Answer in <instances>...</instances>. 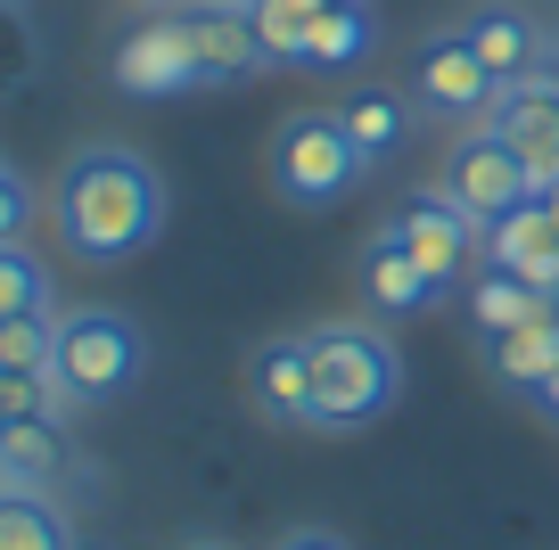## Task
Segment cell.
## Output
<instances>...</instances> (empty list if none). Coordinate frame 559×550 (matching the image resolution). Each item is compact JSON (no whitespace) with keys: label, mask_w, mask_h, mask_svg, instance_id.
<instances>
[{"label":"cell","mask_w":559,"mask_h":550,"mask_svg":"<svg viewBox=\"0 0 559 550\" xmlns=\"http://www.w3.org/2000/svg\"><path fill=\"white\" fill-rule=\"evenodd\" d=\"M50 223L58 247L74 263H123L165 230V181L157 165L123 140H91L58 165V190H50Z\"/></svg>","instance_id":"1"},{"label":"cell","mask_w":559,"mask_h":550,"mask_svg":"<svg viewBox=\"0 0 559 550\" xmlns=\"http://www.w3.org/2000/svg\"><path fill=\"white\" fill-rule=\"evenodd\" d=\"M313 345V411L305 428L321 435H354L370 419H386V403L403 395V354L362 321H330V328H305Z\"/></svg>","instance_id":"2"},{"label":"cell","mask_w":559,"mask_h":550,"mask_svg":"<svg viewBox=\"0 0 559 550\" xmlns=\"http://www.w3.org/2000/svg\"><path fill=\"white\" fill-rule=\"evenodd\" d=\"M140 370H148V337H140L132 312H116V304L58 312V354H50L58 403H116L140 386Z\"/></svg>","instance_id":"3"},{"label":"cell","mask_w":559,"mask_h":550,"mask_svg":"<svg viewBox=\"0 0 559 550\" xmlns=\"http://www.w3.org/2000/svg\"><path fill=\"white\" fill-rule=\"evenodd\" d=\"M362 172L370 165H362V148H354L337 107H305V116H288L272 132V190L288 206H337Z\"/></svg>","instance_id":"4"},{"label":"cell","mask_w":559,"mask_h":550,"mask_svg":"<svg viewBox=\"0 0 559 550\" xmlns=\"http://www.w3.org/2000/svg\"><path fill=\"white\" fill-rule=\"evenodd\" d=\"M412 107H428L437 123H486L493 99H502V83L486 74V58L469 50V34L461 25H437V34L412 50Z\"/></svg>","instance_id":"5"},{"label":"cell","mask_w":559,"mask_h":550,"mask_svg":"<svg viewBox=\"0 0 559 550\" xmlns=\"http://www.w3.org/2000/svg\"><path fill=\"white\" fill-rule=\"evenodd\" d=\"M123 99H174V91H198V41H190V9H148L132 34L107 58Z\"/></svg>","instance_id":"6"},{"label":"cell","mask_w":559,"mask_h":550,"mask_svg":"<svg viewBox=\"0 0 559 550\" xmlns=\"http://www.w3.org/2000/svg\"><path fill=\"white\" fill-rule=\"evenodd\" d=\"M444 198H453L461 214H477V230H486V223L519 214L526 198H543V190L526 181V165L510 156V140H493L486 123H477V132L453 140V156H444Z\"/></svg>","instance_id":"7"},{"label":"cell","mask_w":559,"mask_h":550,"mask_svg":"<svg viewBox=\"0 0 559 550\" xmlns=\"http://www.w3.org/2000/svg\"><path fill=\"white\" fill-rule=\"evenodd\" d=\"M486 132L510 140V156L526 165L535 190H559V91L543 83V74H526V83H510L502 99H493Z\"/></svg>","instance_id":"8"},{"label":"cell","mask_w":559,"mask_h":550,"mask_svg":"<svg viewBox=\"0 0 559 550\" xmlns=\"http://www.w3.org/2000/svg\"><path fill=\"white\" fill-rule=\"evenodd\" d=\"M486 263L493 272H519L526 288L559 296V198H526L519 214H502V223H486Z\"/></svg>","instance_id":"9"},{"label":"cell","mask_w":559,"mask_h":550,"mask_svg":"<svg viewBox=\"0 0 559 550\" xmlns=\"http://www.w3.org/2000/svg\"><path fill=\"white\" fill-rule=\"evenodd\" d=\"M386 230H395L403 247H412L428 272L453 288V272L469 263V247H477V214H461L444 190H419V198H403L395 214H386Z\"/></svg>","instance_id":"10"},{"label":"cell","mask_w":559,"mask_h":550,"mask_svg":"<svg viewBox=\"0 0 559 550\" xmlns=\"http://www.w3.org/2000/svg\"><path fill=\"white\" fill-rule=\"evenodd\" d=\"M362 296L386 312V321H403V312H428L444 296V279L428 272V263L412 255V247L395 239V230H379V239L362 247Z\"/></svg>","instance_id":"11"},{"label":"cell","mask_w":559,"mask_h":550,"mask_svg":"<svg viewBox=\"0 0 559 550\" xmlns=\"http://www.w3.org/2000/svg\"><path fill=\"white\" fill-rule=\"evenodd\" d=\"M255 411L280 419V428H305V411H313V345L305 337H272L255 354Z\"/></svg>","instance_id":"12"},{"label":"cell","mask_w":559,"mask_h":550,"mask_svg":"<svg viewBox=\"0 0 559 550\" xmlns=\"http://www.w3.org/2000/svg\"><path fill=\"white\" fill-rule=\"evenodd\" d=\"M67 468H74V452H67V428H58V411L9 419V435H0V485L50 493V485L67 477Z\"/></svg>","instance_id":"13"},{"label":"cell","mask_w":559,"mask_h":550,"mask_svg":"<svg viewBox=\"0 0 559 550\" xmlns=\"http://www.w3.org/2000/svg\"><path fill=\"white\" fill-rule=\"evenodd\" d=\"M190 41H198V83H239V74L263 67V41H255V25H247V9L198 0L190 9Z\"/></svg>","instance_id":"14"},{"label":"cell","mask_w":559,"mask_h":550,"mask_svg":"<svg viewBox=\"0 0 559 550\" xmlns=\"http://www.w3.org/2000/svg\"><path fill=\"white\" fill-rule=\"evenodd\" d=\"M461 34H469V50L486 58L493 83H526V74H543V34L519 17V9H477V17H461Z\"/></svg>","instance_id":"15"},{"label":"cell","mask_w":559,"mask_h":550,"mask_svg":"<svg viewBox=\"0 0 559 550\" xmlns=\"http://www.w3.org/2000/svg\"><path fill=\"white\" fill-rule=\"evenodd\" d=\"M486 370H493L502 386H519V395H535V386L559 370V321H551V312H535V321L486 337Z\"/></svg>","instance_id":"16"},{"label":"cell","mask_w":559,"mask_h":550,"mask_svg":"<svg viewBox=\"0 0 559 550\" xmlns=\"http://www.w3.org/2000/svg\"><path fill=\"white\" fill-rule=\"evenodd\" d=\"M337 116H346V132H354V148H362V165H386V156L403 148V132H412V107H403L395 91H379V83L346 91V99H337Z\"/></svg>","instance_id":"17"},{"label":"cell","mask_w":559,"mask_h":550,"mask_svg":"<svg viewBox=\"0 0 559 550\" xmlns=\"http://www.w3.org/2000/svg\"><path fill=\"white\" fill-rule=\"evenodd\" d=\"M0 550H74V526L50 493L0 485Z\"/></svg>","instance_id":"18"},{"label":"cell","mask_w":559,"mask_h":550,"mask_svg":"<svg viewBox=\"0 0 559 550\" xmlns=\"http://www.w3.org/2000/svg\"><path fill=\"white\" fill-rule=\"evenodd\" d=\"M535 312H551V296L526 288L519 272H477V279H469V321H477V337H502V328L535 321Z\"/></svg>","instance_id":"19"},{"label":"cell","mask_w":559,"mask_h":550,"mask_svg":"<svg viewBox=\"0 0 559 550\" xmlns=\"http://www.w3.org/2000/svg\"><path fill=\"white\" fill-rule=\"evenodd\" d=\"M313 0H255L247 9V25H255L263 41V67H305V50H313Z\"/></svg>","instance_id":"20"},{"label":"cell","mask_w":559,"mask_h":550,"mask_svg":"<svg viewBox=\"0 0 559 550\" xmlns=\"http://www.w3.org/2000/svg\"><path fill=\"white\" fill-rule=\"evenodd\" d=\"M370 41H379L370 9H362V0H337V9L313 17V50H305V67H354V58H370Z\"/></svg>","instance_id":"21"},{"label":"cell","mask_w":559,"mask_h":550,"mask_svg":"<svg viewBox=\"0 0 559 550\" xmlns=\"http://www.w3.org/2000/svg\"><path fill=\"white\" fill-rule=\"evenodd\" d=\"M25 312H58L50 272H41L34 247H0V321H25Z\"/></svg>","instance_id":"22"},{"label":"cell","mask_w":559,"mask_h":550,"mask_svg":"<svg viewBox=\"0 0 559 550\" xmlns=\"http://www.w3.org/2000/svg\"><path fill=\"white\" fill-rule=\"evenodd\" d=\"M50 354H58V312L0 321V370H50Z\"/></svg>","instance_id":"23"},{"label":"cell","mask_w":559,"mask_h":550,"mask_svg":"<svg viewBox=\"0 0 559 550\" xmlns=\"http://www.w3.org/2000/svg\"><path fill=\"white\" fill-rule=\"evenodd\" d=\"M41 214H50V206L34 198V181H25V172H0V247H25Z\"/></svg>","instance_id":"24"},{"label":"cell","mask_w":559,"mask_h":550,"mask_svg":"<svg viewBox=\"0 0 559 550\" xmlns=\"http://www.w3.org/2000/svg\"><path fill=\"white\" fill-rule=\"evenodd\" d=\"M58 411V379L50 370H0V419H34Z\"/></svg>","instance_id":"25"},{"label":"cell","mask_w":559,"mask_h":550,"mask_svg":"<svg viewBox=\"0 0 559 550\" xmlns=\"http://www.w3.org/2000/svg\"><path fill=\"white\" fill-rule=\"evenodd\" d=\"M272 550H354L346 534H321V526H297V534H280Z\"/></svg>","instance_id":"26"},{"label":"cell","mask_w":559,"mask_h":550,"mask_svg":"<svg viewBox=\"0 0 559 550\" xmlns=\"http://www.w3.org/2000/svg\"><path fill=\"white\" fill-rule=\"evenodd\" d=\"M535 411H543V419H551V428H559V370H551V379L535 386Z\"/></svg>","instance_id":"27"},{"label":"cell","mask_w":559,"mask_h":550,"mask_svg":"<svg viewBox=\"0 0 559 550\" xmlns=\"http://www.w3.org/2000/svg\"><path fill=\"white\" fill-rule=\"evenodd\" d=\"M543 83H551V91H559V50H543Z\"/></svg>","instance_id":"28"},{"label":"cell","mask_w":559,"mask_h":550,"mask_svg":"<svg viewBox=\"0 0 559 550\" xmlns=\"http://www.w3.org/2000/svg\"><path fill=\"white\" fill-rule=\"evenodd\" d=\"M140 9H198V0H140Z\"/></svg>","instance_id":"29"},{"label":"cell","mask_w":559,"mask_h":550,"mask_svg":"<svg viewBox=\"0 0 559 550\" xmlns=\"http://www.w3.org/2000/svg\"><path fill=\"white\" fill-rule=\"evenodd\" d=\"M181 550H230V542H181Z\"/></svg>","instance_id":"30"},{"label":"cell","mask_w":559,"mask_h":550,"mask_svg":"<svg viewBox=\"0 0 559 550\" xmlns=\"http://www.w3.org/2000/svg\"><path fill=\"white\" fill-rule=\"evenodd\" d=\"M214 9H255V0H214Z\"/></svg>","instance_id":"31"},{"label":"cell","mask_w":559,"mask_h":550,"mask_svg":"<svg viewBox=\"0 0 559 550\" xmlns=\"http://www.w3.org/2000/svg\"><path fill=\"white\" fill-rule=\"evenodd\" d=\"M313 9H337V0H313Z\"/></svg>","instance_id":"32"},{"label":"cell","mask_w":559,"mask_h":550,"mask_svg":"<svg viewBox=\"0 0 559 550\" xmlns=\"http://www.w3.org/2000/svg\"><path fill=\"white\" fill-rule=\"evenodd\" d=\"M551 321H559V296H551Z\"/></svg>","instance_id":"33"},{"label":"cell","mask_w":559,"mask_h":550,"mask_svg":"<svg viewBox=\"0 0 559 550\" xmlns=\"http://www.w3.org/2000/svg\"><path fill=\"white\" fill-rule=\"evenodd\" d=\"M0 9H17V0H0Z\"/></svg>","instance_id":"34"},{"label":"cell","mask_w":559,"mask_h":550,"mask_svg":"<svg viewBox=\"0 0 559 550\" xmlns=\"http://www.w3.org/2000/svg\"><path fill=\"white\" fill-rule=\"evenodd\" d=\"M0 435H9V419H0Z\"/></svg>","instance_id":"35"},{"label":"cell","mask_w":559,"mask_h":550,"mask_svg":"<svg viewBox=\"0 0 559 550\" xmlns=\"http://www.w3.org/2000/svg\"><path fill=\"white\" fill-rule=\"evenodd\" d=\"M0 172H9V165H0Z\"/></svg>","instance_id":"36"},{"label":"cell","mask_w":559,"mask_h":550,"mask_svg":"<svg viewBox=\"0 0 559 550\" xmlns=\"http://www.w3.org/2000/svg\"><path fill=\"white\" fill-rule=\"evenodd\" d=\"M551 198H559V190H551Z\"/></svg>","instance_id":"37"}]
</instances>
